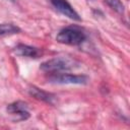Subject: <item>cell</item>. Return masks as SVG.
I'll return each instance as SVG.
<instances>
[{"mask_svg": "<svg viewBox=\"0 0 130 130\" xmlns=\"http://www.w3.org/2000/svg\"><path fill=\"white\" fill-rule=\"evenodd\" d=\"M75 67V61L68 57H56L43 62L40 69L46 73L55 74L68 71Z\"/></svg>", "mask_w": 130, "mask_h": 130, "instance_id": "cell-1", "label": "cell"}, {"mask_svg": "<svg viewBox=\"0 0 130 130\" xmlns=\"http://www.w3.org/2000/svg\"><path fill=\"white\" fill-rule=\"evenodd\" d=\"M85 38H86L85 34L80 28L76 26H68L61 29L58 32L56 40L61 44L77 46L83 43L85 41Z\"/></svg>", "mask_w": 130, "mask_h": 130, "instance_id": "cell-2", "label": "cell"}, {"mask_svg": "<svg viewBox=\"0 0 130 130\" xmlns=\"http://www.w3.org/2000/svg\"><path fill=\"white\" fill-rule=\"evenodd\" d=\"M48 80L57 84H85L88 81V77L85 75L71 74V73H55L50 74Z\"/></svg>", "mask_w": 130, "mask_h": 130, "instance_id": "cell-3", "label": "cell"}, {"mask_svg": "<svg viewBox=\"0 0 130 130\" xmlns=\"http://www.w3.org/2000/svg\"><path fill=\"white\" fill-rule=\"evenodd\" d=\"M6 112L13 118L14 121H24L29 118L27 104L21 101L9 104L6 107Z\"/></svg>", "mask_w": 130, "mask_h": 130, "instance_id": "cell-4", "label": "cell"}, {"mask_svg": "<svg viewBox=\"0 0 130 130\" xmlns=\"http://www.w3.org/2000/svg\"><path fill=\"white\" fill-rule=\"evenodd\" d=\"M50 2L60 13L67 16L68 18L76 21L81 20L79 14L74 10V8L71 6V4L67 0H50Z\"/></svg>", "mask_w": 130, "mask_h": 130, "instance_id": "cell-5", "label": "cell"}, {"mask_svg": "<svg viewBox=\"0 0 130 130\" xmlns=\"http://www.w3.org/2000/svg\"><path fill=\"white\" fill-rule=\"evenodd\" d=\"M28 92L31 96H34L35 99L39 100V101H42V102H45L47 104H50L52 106H54L57 102V96L51 92H48L42 88H39L37 86H30L28 88Z\"/></svg>", "mask_w": 130, "mask_h": 130, "instance_id": "cell-6", "label": "cell"}, {"mask_svg": "<svg viewBox=\"0 0 130 130\" xmlns=\"http://www.w3.org/2000/svg\"><path fill=\"white\" fill-rule=\"evenodd\" d=\"M14 53L17 56L20 57H27V58H39L42 55V51L39 48L24 45V44H18L14 48Z\"/></svg>", "mask_w": 130, "mask_h": 130, "instance_id": "cell-7", "label": "cell"}, {"mask_svg": "<svg viewBox=\"0 0 130 130\" xmlns=\"http://www.w3.org/2000/svg\"><path fill=\"white\" fill-rule=\"evenodd\" d=\"M20 32V28L13 23H0V37L11 36Z\"/></svg>", "mask_w": 130, "mask_h": 130, "instance_id": "cell-8", "label": "cell"}, {"mask_svg": "<svg viewBox=\"0 0 130 130\" xmlns=\"http://www.w3.org/2000/svg\"><path fill=\"white\" fill-rule=\"evenodd\" d=\"M106 1H107L108 5L112 9L116 10L119 13H123L124 12V5L121 2V0H106Z\"/></svg>", "mask_w": 130, "mask_h": 130, "instance_id": "cell-9", "label": "cell"}]
</instances>
